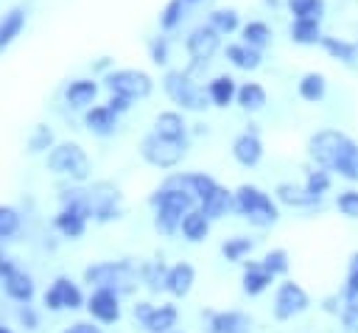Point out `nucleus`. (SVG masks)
<instances>
[{
    "mask_svg": "<svg viewBox=\"0 0 358 333\" xmlns=\"http://www.w3.org/2000/svg\"><path fill=\"white\" fill-rule=\"evenodd\" d=\"M227 59H229L235 67H241V70H255V67H260V48H252V45H246V42L229 45V48H227Z\"/></svg>",
    "mask_w": 358,
    "mask_h": 333,
    "instance_id": "obj_29",
    "label": "nucleus"
},
{
    "mask_svg": "<svg viewBox=\"0 0 358 333\" xmlns=\"http://www.w3.org/2000/svg\"><path fill=\"white\" fill-rule=\"evenodd\" d=\"M338 210L350 218H358V190H347L338 196Z\"/></svg>",
    "mask_w": 358,
    "mask_h": 333,
    "instance_id": "obj_47",
    "label": "nucleus"
},
{
    "mask_svg": "<svg viewBox=\"0 0 358 333\" xmlns=\"http://www.w3.org/2000/svg\"><path fill=\"white\" fill-rule=\"evenodd\" d=\"M235 210L243 218H249L255 227H268V224H274L280 218V210L271 201V196L263 193L255 185H241L235 190Z\"/></svg>",
    "mask_w": 358,
    "mask_h": 333,
    "instance_id": "obj_2",
    "label": "nucleus"
},
{
    "mask_svg": "<svg viewBox=\"0 0 358 333\" xmlns=\"http://www.w3.org/2000/svg\"><path fill=\"white\" fill-rule=\"evenodd\" d=\"M333 171L350 182H358V143L355 140H347L344 148L338 151L336 162H333Z\"/></svg>",
    "mask_w": 358,
    "mask_h": 333,
    "instance_id": "obj_21",
    "label": "nucleus"
},
{
    "mask_svg": "<svg viewBox=\"0 0 358 333\" xmlns=\"http://www.w3.org/2000/svg\"><path fill=\"white\" fill-rule=\"evenodd\" d=\"M271 280H274V274L271 271H266L260 263H246V271H243V291L246 294H263L268 285H271Z\"/></svg>",
    "mask_w": 358,
    "mask_h": 333,
    "instance_id": "obj_28",
    "label": "nucleus"
},
{
    "mask_svg": "<svg viewBox=\"0 0 358 333\" xmlns=\"http://www.w3.org/2000/svg\"><path fill=\"white\" fill-rule=\"evenodd\" d=\"M322 48H324L333 59H338V62H344V64H352L355 56H358V48H355L352 42L338 39V36H322Z\"/></svg>",
    "mask_w": 358,
    "mask_h": 333,
    "instance_id": "obj_33",
    "label": "nucleus"
},
{
    "mask_svg": "<svg viewBox=\"0 0 358 333\" xmlns=\"http://www.w3.org/2000/svg\"><path fill=\"white\" fill-rule=\"evenodd\" d=\"M84 283H90L92 288H115L120 294V291L134 288L137 271L129 260H103V263L84 269Z\"/></svg>",
    "mask_w": 358,
    "mask_h": 333,
    "instance_id": "obj_3",
    "label": "nucleus"
},
{
    "mask_svg": "<svg viewBox=\"0 0 358 333\" xmlns=\"http://www.w3.org/2000/svg\"><path fill=\"white\" fill-rule=\"evenodd\" d=\"M157 213H154V227L159 229V232H165V235H173L176 229H182V218H185V213L182 210H176V207H154Z\"/></svg>",
    "mask_w": 358,
    "mask_h": 333,
    "instance_id": "obj_32",
    "label": "nucleus"
},
{
    "mask_svg": "<svg viewBox=\"0 0 358 333\" xmlns=\"http://www.w3.org/2000/svg\"><path fill=\"white\" fill-rule=\"evenodd\" d=\"M151 62H154V64H165V62H168V42H165L162 36L151 42Z\"/></svg>",
    "mask_w": 358,
    "mask_h": 333,
    "instance_id": "obj_48",
    "label": "nucleus"
},
{
    "mask_svg": "<svg viewBox=\"0 0 358 333\" xmlns=\"http://www.w3.org/2000/svg\"><path fill=\"white\" fill-rule=\"evenodd\" d=\"M207 95H210V104H215V106L232 104L235 95H238L235 78H232V76H215V78L207 84Z\"/></svg>",
    "mask_w": 358,
    "mask_h": 333,
    "instance_id": "obj_23",
    "label": "nucleus"
},
{
    "mask_svg": "<svg viewBox=\"0 0 358 333\" xmlns=\"http://www.w3.org/2000/svg\"><path fill=\"white\" fill-rule=\"evenodd\" d=\"M347 140H350V137H347L344 132L322 129V132H316V134L310 137V157H313L322 168L333 171V162H336V157H338V151L344 148Z\"/></svg>",
    "mask_w": 358,
    "mask_h": 333,
    "instance_id": "obj_8",
    "label": "nucleus"
},
{
    "mask_svg": "<svg viewBox=\"0 0 358 333\" xmlns=\"http://www.w3.org/2000/svg\"><path fill=\"white\" fill-rule=\"evenodd\" d=\"M241 34H243V42L252 45V48H263V45H268V39H271V28H268L266 22H260V20L246 22Z\"/></svg>",
    "mask_w": 358,
    "mask_h": 333,
    "instance_id": "obj_36",
    "label": "nucleus"
},
{
    "mask_svg": "<svg viewBox=\"0 0 358 333\" xmlns=\"http://www.w3.org/2000/svg\"><path fill=\"white\" fill-rule=\"evenodd\" d=\"M20 322H22L25 327H36V313L31 311L28 302H22V308H20Z\"/></svg>",
    "mask_w": 358,
    "mask_h": 333,
    "instance_id": "obj_52",
    "label": "nucleus"
},
{
    "mask_svg": "<svg viewBox=\"0 0 358 333\" xmlns=\"http://www.w3.org/2000/svg\"><path fill=\"white\" fill-rule=\"evenodd\" d=\"M288 8H291V14H294V20H302V17L322 20V14H324V0H288Z\"/></svg>",
    "mask_w": 358,
    "mask_h": 333,
    "instance_id": "obj_38",
    "label": "nucleus"
},
{
    "mask_svg": "<svg viewBox=\"0 0 358 333\" xmlns=\"http://www.w3.org/2000/svg\"><path fill=\"white\" fill-rule=\"evenodd\" d=\"M87 308H90L92 319H98L103 325H112L120 319V299H117L115 288H95L87 299Z\"/></svg>",
    "mask_w": 358,
    "mask_h": 333,
    "instance_id": "obj_12",
    "label": "nucleus"
},
{
    "mask_svg": "<svg viewBox=\"0 0 358 333\" xmlns=\"http://www.w3.org/2000/svg\"><path fill=\"white\" fill-rule=\"evenodd\" d=\"M185 148H187V140H171V137H162L157 132H151L140 143L143 160L148 165H154V168H173V165H179L182 157H185Z\"/></svg>",
    "mask_w": 358,
    "mask_h": 333,
    "instance_id": "obj_5",
    "label": "nucleus"
},
{
    "mask_svg": "<svg viewBox=\"0 0 358 333\" xmlns=\"http://www.w3.org/2000/svg\"><path fill=\"white\" fill-rule=\"evenodd\" d=\"M232 157H235L243 168H255V165L260 162V157H263V143H260V137L252 134V132H243L241 137H235V143H232Z\"/></svg>",
    "mask_w": 358,
    "mask_h": 333,
    "instance_id": "obj_13",
    "label": "nucleus"
},
{
    "mask_svg": "<svg viewBox=\"0 0 358 333\" xmlns=\"http://www.w3.org/2000/svg\"><path fill=\"white\" fill-rule=\"evenodd\" d=\"M109 109H115L117 115L120 112H126L129 106H131V98H126V95H117V92H112V98H109V104H106Z\"/></svg>",
    "mask_w": 358,
    "mask_h": 333,
    "instance_id": "obj_50",
    "label": "nucleus"
},
{
    "mask_svg": "<svg viewBox=\"0 0 358 333\" xmlns=\"http://www.w3.org/2000/svg\"><path fill=\"white\" fill-rule=\"evenodd\" d=\"M11 269H14V266H11V263H8L6 257H3V252H0V280H3V277H6V274H8Z\"/></svg>",
    "mask_w": 358,
    "mask_h": 333,
    "instance_id": "obj_54",
    "label": "nucleus"
},
{
    "mask_svg": "<svg viewBox=\"0 0 358 333\" xmlns=\"http://www.w3.org/2000/svg\"><path fill=\"white\" fill-rule=\"evenodd\" d=\"M162 87H165L168 98H171L176 106H182V109L201 112V109L210 106V95H207V92H204L187 73H182V70H171V73H165Z\"/></svg>",
    "mask_w": 358,
    "mask_h": 333,
    "instance_id": "obj_4",
    "label": "nucleus"
},
{
    "mask_svg": "<svg viewBox=\"0 0 358 333\" xmlns=\"http://www.w3.org/2000/svg\"><path fill=\"white\" fill-rule=\"evenodd\" d=\"M62 333H103V330H101V327H95L92 322H76V325L64 327Z\"/></svg>",
    "mask_w": 358,
    "mask_h": 333,
    "instance_id": "obj_51",
    "label": "nucleus"
},
{
    "mask_svg": "<svg viewBox=\"0 0 358 333\" xmlns=\"http://www.w3.org/2000/svg\"><path fill=\"white\" fill-rule=\"evenodd\" d=\"M81 302H84V297L70 277H56L53 285L45 291V305L50 311H62V308L76 311V308H81Z\"/></svg>",
    "mask_w": 358,
    "mask_h": 333,
    "instance_id": "obj_11",
    "label": "nucleus"
},
{
    "mask_svg": "<svg viewBox=\"0 0 358 333\" xmlns=\"http://www.w3.org/2000/svg\"><path fill=\"white\" fill-rule=\"evenodd\" d=\"M185 0H168V6L162 8V14H159V25L165 28V31H173L179 22H182V17H185Z\"/></svg>",
    "mask_w": 358,
    "mask_h": 333,
    "instance_id": "obj_39",
    "label": "nucleus"
},
{
    "mask_svg": "<svg viewBox=\"0 0 358 333\" xmlns=\"http://www.w3.org/2000/svg\"><path fill=\"white\" fill-rule=\"evenodd\" d=\"M218 42H221V34L213 28V25H199L187 34V56L196 62V64H204L207 59H213V53L218 50Z\"/></svg>",
    "mask_w": 358,
    "mask_h": 333,
    "instance_id": "obj_10",
    "label": "nucleus"
},
{
    "mask_svg": "<svg viewBox=\"0 0 358 333\" xmlns=\"http://www.w3.org/2000/svg\"><path fill=\"white\" fill-rule=\"evenodd\" d=\"M207 25H213L221 36L224 34H232L235 28H238V11L235 8H215L213 14H210V22Z\"/></svg>",
    "mask_w": 358,
    "mask_h": 333,
    "instance_id": "obj_37",
    "label": "nucleus"
},
{
    "mask_svg": "<svg viewBox=\"0 0 358 333\" xmlns=\"http://www.w3.org/2000/svg\"><path fill=\"white\" fill-rule=\"evenodd\" d=\"M168 182H173V185H182L185 190H190L199 201L218 185L213 176H207V173H182V176H173V179H168Z\"/></svg>",
    "mask_w": 358,
    "mask_h": 333,
    "instance_id": "obj_26",
    "label": "nucleus"
},
{
    "mask_svg": "<svg viewBox=\"0 0 358 333\" xmlns=\"http://www.w3.org/2000/svg\"><path fill=\"white\" fill-rule=\"evenodd\" d=\"M324 92H327V81H324L322 73H305V76H302V81H299V95H302L305 101L316 104V101L324 98Z\"/></svg>",
    "mask_w": 358,
    "mask_h": 333,
    "instance_id": "obj_34",
    "label": "nucleus"
},
{
    "mask_svg": "<svg viewBox=\"0 0 358 333\" xmlns=\"http://www.w3.org/2000/svg\"><path fill=\"white\" fill-rule=\"evenodd\" d=\"M196 283V271L190 263H176L165 271V291L173 297H187Z\"/></svg>",
    "mask_w": 358,
    "mask_h": 333,
    "instance_id": "obj_14",
    "label": "nucleus"
},
{
    "mask_svg": "<svg viewBox=\"0 0 358 333\" xmlns=\"http://www.w3.org/2000/svg\"><path fill=\"white\" fill-rule=\"evenodd\" d=\"M62 207H76L87 218L95 221H112L123 213V196L109 182H95L92 187H73L62 193Z\"/></svg>",
    "mask_w": 358,
    "mask_h": 333,
    "instance_id": "obj_1",
    "label": "nucleus"
},
{
    "mask_svg": "<svg viewBox=\"0 0 358 333\" xmlns=\"http://www.w3.org/2000/svg\"><path fill=\"white\" fill-rule=\"evenodd\" d=\"M48 168L53 173H62V176H70V179H87L90 176V157L81 146L76 143H62V146H53L50 154H48Z\"/></svg>",
    "mask_w": 358,
    "mask_h": 333,
    "instance_id": "obj_6",
    "label": "nucleus"
},
{
    "mask_svg": "<svg viewBox=\"0 0 358 333\" xmlns=\"http://www.w3.org/2000/svg\"><path fill=\"white\" fill-rule=\"evenodd\" d=\"M53 146V132L45 126V123H39L36 129H34V134L28 137V151L31 154H39V151H45V148H50Z\"/></svg>",
    "mask_w": 358,
    "mask_h": 333,
    "instance_id": "obj_43",
    "label": "nucleus"
},
{
    "mask_svg": "<svg viewBox=\"0 0 358 333\" xmlns=\"http://www.w3.org/2000/svg\"><path fill=\"white\" fill-rule=\"evenodd\" d=\"M20 229V213L8 204H0V241L11 238Z\"/></svg>",
    "mask_w": 358,
    "mask_h": 333,
    "instance_id": "obj_41",
    "label": "nucleus"
},
{
    "mask_svg": "<svg viewBox=\"0 0 358 333\" xmlns=\"http://www.w3.org/2000/svg\"><path fill=\"white\" fill-rule=\"evenodd\" d=\"M308 305H310V299H308V294H305L302 285L282 283L277 288V297H274V316L285 322V319H294L296 313H302Z\"/></svg>",
    "mask_w": 358,
    "mask_h": 333,
    "instance_id": "obj_9",
    "label": "nucleus"
},
{
    "mask_svg": "<svg viewBox=\"0 0 358 333\" xmlns=\"http://www.w3.org/2000/svg\"><path fill=\"white\" fill-rule=\"evenodd\" d=\"M277 199H280L282 204H291V207H308V204L319 201V199H313V196L308 193V187H296V185H288V182H282V185L277 187Z\"/></svg>",
    "mask_w": 358,
    "mask_h": 333,
    "instance_id": "obj_35",
    "label": "nucleus"
},
{
    "mask_svg": "<svg viewBox=\"0 0 358 333\" xmlns=\"http://www.w3.org/2000/svg\"><path fill=\"white\" fill-rule=\"evenodd\" d=\"M56 229L64 235V238H81L84 229H87V215L76 207H62V213L56 215Z\"/></svg>",
    "mask_w": 358,
    "mask_h": 333,
    "instance_id": "obj_20",
    "label": "nucleus"
},
{
    "mask_svg": "<svg viewBox=\"0 0 358 333\" xmlns=\"http://www.w3.org/2000/svg\"><path fill=\"white\" fill-rule=\"evenodd\" d=\"M143 277L148 280V285L157 291V288H165V269H162V263H151V266H145L143 269Z\"/></svg>",
    "mask_w": 358,
    "mask_h": 333,
    "instance_id": "obj_46",
    "label": "nucleus"
},
{
    "mask_svg": "<svg viewBox=\"0 0 358 333\" xmlns=\"http://www.w3.org/2000/svg\"><path fill=\"white\" fill-rule=\"evenodd\" d=\"M235 101H238L246 112H257V109L266 106V90H263L260 84H255V81H246V84L238 87Z\"/></svg>",
    "mask_w": 358,
    "mask_h": 333,
    "instance_id": "obj_31",
    "label": "nucleus"
},
{
    "mask_svg": "<svg viewBox=\"0 0 358 333\" xmlns=\"http://www.w3.org/2000/svg\"><path fill=\"white\" fill-rule=\"evenodd\" d=\"M185 3H187V6H190V3H199V0H185Z\"/></svg>",
    "mask_w": 358,
    "mask_h": 333,
    "instance_id": "obj_56",
    "label": "nucleus"
},
{
    "mask_svg": "<svg viewBox=\"0 0 358 333\" xmlns=\"http://www.w3.org/2000/svg\"><path fill=\"white\" fill-rule=\"evenodd\" d=\"M213 333H252V319L241 311H221L210 319Z\"/></svg>",
    "mask_w": 358,
    "mask_h": 333,
    "instance_id": "obj_16",
    "label": "nucleus"
},
{
    "mask_svg": "<svg viewBox=\"0 0 358 333\" xmlns=\"http://www.w3.org/2000/svg\"><path fill=\"white\" fill-rule=\"evenodd\" d=\"M341 322H344V327H347L350 333H358V305H347Z\"/></svg>",
    "mask_w": 358,
    "mask_h": 333,
    "instance_id": "obj_49",
    "label": "nucleus"
},
{
    "mask_svg": "<svg viewBox=\"0 0 358 333\" xmlns=\"http://www.w3.org/2000/svg\"><path fill=\"white\" fill-rule=\"evenodd\" d=\"M207 232H210V218H207L201 210L185 213V218H182V235H185L187 241L199 243V241L207 238Z\"/></svg>",
    "mask_w": 358,
    "mask_h": 333,
    "instance_id": "obj_27",
    "label": "nucleus"
},
{
    "mask_svg": "<svg viewBox=\"0 0 358 333\" xmlns=\"http://www.w3.org/2000/svg\"><path fill=\"white\" fill-rule=\"evenodd\" d=\"M344 299H347V305H358V252L350 257V271H347Z\"/></svg>",
    "mask_w": 358,
    "mask_h": 333,
    "instance_id": "obj_45",
    "label": "nucleus"
},
{
    "mask_svg": "<svg viewBox=\"0 0 358 333\" xmlns=\"http://www.w3.org/2000/svg\"><path fill=\"white\" fill-rule=\"evenodd\" d=\"M22 25H25V8H11L8 14H3V20H0V50L20 36Z\"/></svg>",
    "mask_w": 358,
    "mask_h": 333,
    "instance_id": "obj_30",
    "label": "nucleus"
},
{
    "mask_svg": "<svg viewBox=\"0 0 358 333\" xmlns=\"http://www.w3.org/2000/svg\"><path fill=\"white\" fill-rule=\"evenodd\" d=\"M291 39L296 45H316V42H322V25H319V20H313V17L294 20L291 22Z\"/></svg>",
    "mask_w": 358,
    "mask_h": 333,
    "instance_id": "obj_25",
    "label": "nucleus"
},
{
    "mask_svg": "<svg viewBox=\"0 0 358 333\" xmlns=\"http://www.w3.org/2000/svg\"><path fill=\"white\" fill-rule=\"evenodd\" d=\"M151 308H154V305H148V302H137V305H134V316H137L140 322H145V316L151 313Z\"/></svg>",
    "mask_w": 358,
    "mask_h": 333,
    "instance_id": "obj_53",
    "label": "nucleus"
},
{
    "mask_svg": "<svg viewBox=\"0 0 358 333\" xmlns=\"http://www.w3.org/2000/svg\"><path fill=\"white\" fill-rule=\"evenodd\" d=\"M168 333H176V330H168Z\"/></svg>",
    "mask_w": 358,
    "mask_h": 333,
    "instance_id": "obj_57",
    "label": "nucleus"
},
{
    "mask_svg": "<svg viewBox=\"0 0 358 333\" xmlns=\"http://www.w3.org/2000/svg\"><path fill=\"white\" fill-rule=\"evenodd\" d=\"M221 252H224V257H227V260H241L243 255H249V252H252V241H249L246 235L227 238V241H224V246H221Z\"/></svg>",
    "mask_w": 358,
    "mask_h": 333,
    "instance_id": "obj_40",
    "label": "nucleus"
},
{
    "mask_svg": "<svg viewBox=\"0 0 358 333\" xmlns=\"http://www.w3.org/2000/svg\"><path fill=\"white\" fill-rule=\"evenodd\" d=\"M106 87H109L112 92H117V95H126V98L137 101V98L151 95L154 81H151L148 73L134 70V67H126V70H112V73L106 76Z\"/></svg>",
    "mask_w": 358,
    "mask_h": 333,
    "instance_id": "obj_7",
    "label": "nucleus"
},
{
    "mask_svg": "<svg viewBox=\"0 0 358 333\" xmlns=\"http://www.w3.org/2000/svg\"><path fill=\"white\" fill-rule=\"evenodd\" d=\"M95 95H98V84H95L92 78H76V81H70L67 90H64V101H67V106H73V109L90 106V104L95 101Z\"/></svg>",
    "mask_w": 358,
    "mask_h": 333,
    "instance_id": "obj_18",
    "label": "nucleus"
},
{
    "mask_svg": "<svg viewBox=\"0 0 358 333\" xmlns=\"http://www.w3.org/2000/svg\"><path fill=\"white\" fill-rule=\"evenodd\" d=\"M3 288H6V294H8L11 299H17V302H31V299H34V280H31V274H25V271H20V269H11V271L3 277Z\"/></svg>",
    "mask_w": 358,
    "mask_h": 333,
    "instance_id": "obj_19",
    "label": "nucleus"
},
{
    "mask_svg": "<svg viewBox=\"0 0 358 333\" xmlns=\"http://www.w3.org/2000/svg\"><path fill=\"white\" fill-rule=\"evenodd\" d=\"M84 126H87L92 134L106 137V134H112V132L117 129V112L109 109V106H92V109L84 112Z\"/></svg>",
    "mask_w": 358,
    "mask_h": 333,
    "instance_id": "obj_17",
    "label": "nucleus"
},
{
    "mask_svg": "<svg viewBox=\"0 0 358 333\" xmlns=\"http://www.w3.org/2000/svg\"><path fill=\"white\" fill-rule=\"evenodd\" d=\"M176 319H179V313H176L173 305H154L151 313L145 316L143 327H145L148 333H168V330L176 325Z\"/></svg>",
    "mask_w": 358,
    "mask_h": 333,
    "instance_id": "obj_22",
    "label": "nucleus"
},
{
    "mask_svg": "<svg viewBox=\"0 0 358 333\" xmlns=\"http://www.w3.org/2000/svg\"><path fill=\"white\" fill-rule=\"evenodd\" d=\"M260 266H263L266 271H271L274 277H277V274H285V271H288V255H285L282 249H271V252L263 255Z\"/></svg>",
    "mask_w": 358,
    "mask_h": 333,
    "instance_id": "obj_42",
    "label": "nucleus"
},
{
    "mask_svg": "<svg viewBox=\"0 0 358 333\" xmlns=\"http://www.w3.org/2000/svg\"><path fill=\"white\" fill-rule=\"evenodd\" d=\"M154 132L162 137H171V140H187L185 137L187 126H185V118L179 112H159L154 120Z\"/></svg>",
    "mask_w": 358,
    "mask_h": 333,
    "instance_id": "obj_24",
    "label": "nucleus"
},
{
    "mask_svg": "<svg viewBox=\"0 0 358 333\" xmlns=\"http://www.w3.org/2000/svg\"><path fill=\"white\" fill-rule=\"evenodd\" d=\"M229 207H235V193H229L227 187L215 185V187L201 199V207H199V210L213 221V218L227 215V213H229Z\"/></svg>",
    "mask_w": 358,
    "mask_h": 333,
    "instance_id": "obj_15",
    "label": "nucleus"
},
{
    "mask_svg": "<svg viewBox=\"0 0 358 333\" xmlns=\"http://www.w3.org/2000/svg\"><path fill=\"white\" fill-rule=\"evenodd\" d=\"M305 187H308V193H310L313 199H322V193L330 187V173H327V168L310 171L308 179H305Z\"/></svg>",
    "mask_w": 358,
    "mask_h": 333,
    "instance_id": "obj_44",
    "label": "nucleus"
},
{
    "mask_svg": "<svg viewBox=\"0 0 358 333\" xmlns=\"http://www.w3.org/2000/svg\"><path fill=\"white\" fill-rule=\"evenodd\" d=\"M0 333H11V330H8V327H3V325H0Z\"/></svg>",
    "mask_w": 358,
    "mask_h": 333,
    "instance_id": "obj_55",
    "label": "nucleus"
}]
</instances>
